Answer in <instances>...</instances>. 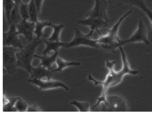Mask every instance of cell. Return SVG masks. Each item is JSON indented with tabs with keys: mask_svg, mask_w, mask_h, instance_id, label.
<instances>
[{
	"mask_svg": "<svg viewBox=\"0 0 152 114\" xmlns=\"http://www.w3.org/2000/svg\"><path fill=\"white\" fill-rule=\"evenodd\" d=\"M56 63L57 67L52 70L53 72H61L67 67L71 66H79L81 64L80 63L77 62H68L61 57H58L56 59Z\"/></svg>",
	"mask_w": 152,
	"mask_h": 114,
	"instance_id": "obj_18",
	"label": "cell"
},
{
	"mask_svg": "<svg viewBox=\"0 0 152 114\" xmlns=\"http://www.w3.org/2000/svg\"><path fill=\"white\" fill-rule=\"evenodd\" d=\"M3 4L5 17L9 24L10 13L14 6L15 3L13 0H3Z\"/></svg>",
	"mask_w": 152,
	"mask_h": 114,
	"instance_id": "obj_22",
	"label": "cell"
},
{
	"mask_svg": "<svg viewBox=\"0 0 152 114\" xmlns=\"http://www.w3.org/2000/svg\"><path fill=\"white\" fill-rule=\"evenodd\" d=\"M70 104L75 106L80 112H89L90 111V104L88 102H80L74 100L71 102Z\"/></svg>",
	"mask_w": 152,
	"mask_h": 114,
	"instance_id": "obj_24",
	"label": "cell"
},
{
	"mask_svg": "<svg viewBox=\"0 0 152 114\" xmlns=\"http://www.w3.org/2000/svg\"><path fill=\"white\" fill-rule=\"evenodd\" d=\"M51 26L53 29V31L50 36L46 39L50 41H60V33L64 27V25L62 24L59 25L52 24Z\"/></svg>",
	"mask_w": 152,
	"mask_h": 114,
	"instance_id": "obj_21",
	"label": "cell"
},
{
	"mask_svg": "<svg viewBox=\"0 0 152 114\" xmlns=\"http://www.w3.org/2000/svg\"><path fill=\"white\" fill-rule=\"evenodd\" d=\"M108 4L107 0H95L93 8L88 12L86 18L79 20L78 24L88 27L93 33L107 27L110 22L107 13Z\"/></svg>",
	"mask_w": 152,
	"mask_h": 114,
	"instance_id": "obj_1",
	"label": "cell"
},
{
	"mask_svg": "<svg viewBox=\"0 0 152 114\" xmlns=\"http://www.w3.org/2000/svg\"><path fill=\"white\" fill-rule=\"evenodd\" d=\"M58 53V51L50 55H42L40 56L35 54V57L40 59L41 62L39 65L52 71L54 69L53 65L56 63Z\"/></svg>",
	"mask_w": 152,
	"mask_h": 114,
	"instance_id": "obj_15",
	"label": "cell"
},
{
	"mask_svg": "<svg viewBox=\"0 0 152 114\" xmlns=\"http://www.w3.org/2000/svg\"><path fill=\"white\" fill-rule=\"evenodd\" d=\"M51 22L45 21H38L35 23L34 32L36 36V38L38 39H42L41 38L47 37L48 36L45 34L44 31L45 28L48 26H51Z\"/></svg>",
	"mask_w": 152,
	"mask_h": 114,
	"instance_id": "obj_17",
	"label": "cell"
},
{
	"mask_svg": "<svg viewBox=\"0 0 152 114\" xmlns=\"http://www.w3.org/2000/svg\"><path fill=\"white\" fill-rule=\"evenodd\" d=\"M88 78L89 80L92 81L94 83L95 85H103V87L102 94L100 97L97 98V102L92 107V109H93L99 106L102 102L106 106H108L109 104L107 100L106 97L107 90L110 87L113 81V75L111 72L109 71L105 79L103 81H100L95 79L90 74H88Z\"/></svg>",
	"mask_w": 152,
	"mask_h": 114,
	"instance_id": "obj_9",
	"label": "cell"
},
{
	"mask_svg": "<svg viewBox=\"0 0 152 114\" xmlns=\"http://www.w3.org/2000/svg\"><path fill=\"white\" fill-rule=\"evenodd\" d=\"M15 3L20 4L21 2V0H13Z\"/></svg>",
	"mask_w": 152,
	"mask_h": 114,
	"instance_id": "obj_29",
	"label": "cell"
},
{
	"mask_svg": "<svg viewBox=\"0 0 152 114\" xmlns=\"http://www.w3.org/2000/svg\"><path fill=\"white\" fill-rule=\"evenodd\" d=\"M18 35L16 25L11 24L8 31L3 33V46H12L16 49L18 48L20 49L23 48L24 46L18 37Z\"/></svg>",
	"mask_w": 152,
	"mask_h": 114,
	"instance_id": "obj_10",
	"label": "cell"
},
{
	"mask_svg": "<svg viewBox=\"0 0 152 114\" xmlns=\"http://www.w3.org/2000/svg\"><path fill=\"white\" fill-rule=\"evenodd\" d=\"M19 10L22 19L27 21L29 19L28 4L21 2L19 4Z\"/></svg>",
	"mask_w": 152,
	"mask_h": 114,
	"instance_id": "obj_26",
	"label": "cell"
},
{
	"mask_svg": "<svg viewBox=\"0 0 152 114\" xmlns=\"http://www.w3.org/2000/svg\"><path fill=\"white\" fill-rule=\"evenodd\" d=\"M116 6L123 9L135 7L141 10L145 8L147 4L144 0H107Z\"/></svg>",
	"mask_w": 152,
	"mask_h": 114,
	"instance_id": "obj_13",
	"label": "cell"
},
{
	"mask_svg": "<svg viewBox=\"0 0 152 114\" xmlns=\"http://www.w3.org/2000/svg\"><path fill=\"white\" fill-rule=\"evenodd\" d=\"M35 23L22 19L16 25L18 34H23L28 41V43L31 42L34 39L33 34Z\"/></svg>",
	"mask_w": 152,
	"mask_h": 114,
	"instance_id": "obj_12",
	"label": "cell"
},
{
	"mask_svg": "<svg viewBox=\"0 0 152 114\" xmlns=\"http://www.w3.org/2000/svg\"><path fill=\"white\" fill-rule=\"evenodd\" d=\"M19 4L15 3L10 15L9 24H14L16 25L19 23L22 20L19 10Z\"/></svg>",
	"mask_w": 152,
	"mask_h": 114,
	"instance_id": "obj_20",
	"label": "cell"
},
{
	"mask_svg": "<svg viewBox=\"0 0 152 114\" xmlns=\"http://www.w3.org/2000/svg\"><path fill=\"white\" fill-rule=\"evenodd\" d=\"M43 41V39L36 38L26 46L17 52V67L21 68L30 74L32 66L31 63L35 57V53L37 46Z\"/></svg>",
	"mask_w": 152,
	"mask_h": 114,
	"instance_id": "obj_3",
	"label": "cell"
},
{
	"mask_svg": "<svg viewBox=\"0 0 152 114\" xmlns=\"http://www.w3.org/2000/svg\"><path fill=\"white\" fill-rule=\"evenodd\" d=\"M107 100L109 104L108 107L103 104L100 110L102 112H126L129 109L126 100L122 96L116 94L107 96Z\"/></svg>",
	"mask_w": 152,
	"mask_h": 114,
	"instance_id": "obj_6",
	"label": "cell"
},
{
	"mask_svg": "<svg viewBox=\"0 0 152 114\" xmlns=\"http://www.w3.org/2000/svg\"><path fill=\"white\" fill-rule=\"evenodd\" d=\"M3 111L16 112L15 105L17 99V97L3 96Z\"/></svg>",
	"mask_w": 152,
	"mask_h": 114,
	"instance_id": "obj_19",
	"label": "cell"
},
{
	"mask_svg": "<svg viewBox=\"0 0 152 114\" xmlns=\"http://www.w3.org/2000/svg\"><path fill=\"white\" fill-rule=\"evenodd\" d=\"M43 42L46 45L45 48L42 52L43 55H52L58 51L60 47H63L67 43L60 41H50L46 39H43Z\"/></svg>",
	"mask_w": 152,
	"mask_h": 114,
	"instance_id": "obj_16",
	"label": "cell"
},
{
	"mask_svg": "<svg viewBox=\"0 0 152 114\" xmlns=\"http://www.w3.org/2000/svg\"><path fill=\"white\" fill-rule=\"evenodd\" d=\"M28 82L38 86L41 90H45L58 88H62L67 91L69 88L61 81L52 78L41 80L36 79H28Z\"/></svg>",
	"mask_w": 152,
	"mask_h": 114,
	"instance_id": "obj_11",
	"label": "cell"
},
{
	"mask_svg": "<svg viewBox=\"0 0 152 114\" xmlns=\"http://www.w3.org/2000/svg\"><path fill=\"white\" fill-rule=\"evenodd\" d=\"M17 49L12 46L3 47V73L13 74L17 67Z\"/></svg>",
	"mask_w": 152,
	"mask_h": 114,
	"instance_id": "obj_7",
	"label": "cell"
},
{
	"mask_svg": "<svg viewBox=\"0 0 152 114\" xmlns=\"http://www.w3.org/2000/svg\"><path fill=\"white\" fill-rule=\"evenodd\" d=\"M41 109L36 104H34L28 106L27 112H41Z\"/></svg>",
	"mask_w": 152,
	"mask_h": 114,
	"instance_id": "obj_27",
	"label": "cell"
},
{
	"mask_svg": "<svg viewBox=\"0 0 152 114\" xmlns=\"http://www.w3.org/2000/svg\"><path fill=\"white\" fill-rule=\"evenodd\" d=\"M93 33L90 31L88 33L85 34L77 28H75L74 35L72 40L63 47L68 49L84 46L99 49L97 39L92 38Z\"/></svg>",
	"mask_w": 152,
	"mask_h": 114,
	"instance_id": "obj_5",
	"label": "cell"
},
{
	"mask_svg": "<svg viewBox=\"0 0 152 114\" xmlns=\"http://www.w3.org/2000/svg\"><path fill=\"white\" fill-rule=\"evenodd\" d=\"M148 29L146 25L141 20H140L137 27L134 32L128 39L122 40V46L126 44L131 43H144L149 45L150 41L147 37Z\"/></svg>",
	"mask_w": 152,
	"mask_h": 114,
	"instance_id": "obj_8",
	"label": "cell"
},
{
	"mask_svg": "<svg viewBox=\"0 0 152 114\" xmlns=\"http://www.w3.org/2000/svg\"><path fill=\"white\" fill-rule=\"evenodd\" d=\"M132 12L130 10L122 16L110 28L107 30L105 34H102L99 31V35L97 39L99 49L106 52L114 53L120 46H122V40L119 38L118 32L120 25L124 19Z\"/></svg>",
	"mask_w": 152,
	"mask_h": 114,
	"instance_id": "obj_2",
	"label": "cell"
},
{
	"mask_svg": "<svg viewBox=\"0 0 152 114\" xmlns=\"http://www.w3.org/2000/svg\"><path fill=\"white\" fill-rule=\"evenodd\" d=\"M37 10L38 15L40 13L42 3L43 0H34Z\"/></svg>",
	"mask_w": 152,
	"mask_h": 114,
	"instance_id": "obj_28",
	"label": "cell"
},
{
	"mask_svg": "<svg viewBox=\"0 0 152 114\" xmlns=\"http://www.w3.org/2000/svg\"><path fill=\"white\" fill-rule=\"evenodd\" d=\"M53 71L42 66L38 65L37 66H32L31 71L28 79H36L44 80L52 78Z\"/></svg>",
	"mask_w": 152,
	"mask_h": 114,
	"instance_id": "obj_14",
	"label": "cell"
},
{
	"mask_svg": "<svg viewBox=\"0 0 152 114\" xmlns=\"http://www.w3.org/2000/svg\"><path fill=\"white\" fill-rule=\"evenodd\" d=\"M120 51L122 62V67L119 71H116L114 68V65L116 63L115 61H110L106 59L105 67L112 74L113 81L110 87L115 86L121 82L124 75L128 74L135 75L139 73L136 70L132 69L127 60L126 55L122 48L120 46L118 48Z\"/></svg>",
	"mask_w": 152,
	"mask_h": 114,
	"instance_id": "obj_4",
	"label": "cell"
},
{
	"mask_svg": "<svg viewBox=\"0 0 152 114\" xmlns=\"http://www.w3.org/2000/svg\"><path fill=\"white\" fill-rule=\"evenodd\" d=\"M28 4V11L30 21L36 23L38 15L37 11L34 0H30Z\"/></svg>",
	"mask_w": 152,
	"mask_h": 114,
	"instance_id": "obj_23",
	"label": "cell"
},
{
	"mask_svg": "<svg viewBox=\"0 0 152 114\" xmlns=\"http://www.w3.org/2000/svg\"><path fill=\"white\" fill-rule=\"evenodd\" d=\"M17 99L15 105L16 112H27L28 105L22 98L17 97Z\"/></svg>",
	"mask_w": 152,
	"mask_h": 114,
	"instance_id": "obj_25",
	"label": "cell"
}]
</instances>
